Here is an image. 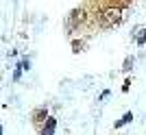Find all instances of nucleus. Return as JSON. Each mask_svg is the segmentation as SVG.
Here are the masks:
<instances>
[{
	"label": "nucleus",
	"instance_id": "nucleus-1",
	"mask_svg": "<svg viewBox=\"0 0 146 135\" xmlns=\"http://www.w3.org/2000/svg\"><path fill=\"white\" fill-rule=\"evenodd\" d=\"M120 20H122V9H118V7H109V9H105L103 15H100V22H103V26H107V28L120 24Z\"/></svg>",
	"mask_w": 146,
	"mask_h": 135
},
{
	"label": "nucleus",
	"instance_id": "nucleus-2",
	"mask_svg": "<svg viewBox=\"0 0 146 135\" xmlns=\"http://www.w3.org/2000/svg\"><path fill=\"white\" fill-rule=\"evenodd\" d=\"M55 120H52V118H48V122H46V129H44V133L42 135H52V133H55Z\"/></svg>",
	"mask_w": 146,
	"mask_h": 135
},
{
	"label": "nucleus",
	"instance_id": "nucleus-3",
	"mask_svg": "<svg viewBox=\"0 0 146 135\" xmlns=\"http://www.w3.org/2000/svg\"><path fill=\"white\" fill-rule=\"evenodd\" d=\"M131 120H133V116H131V113H127V116H124L120 122H118V126H122V124H127V122H131Z\"/></svg>",
	"mask_w": 146,
	"mask_h": 135
},
{
	"label": "nucleus",
	"instance_id": "nucleus-4",
	"mask_svg": "<svg viewBox=\"0 0 146 135\" xmlns=\"http://www.w3.org/2000/svg\"><path fill=\"white\" fill-rule=\"evenodd\" d=\"M42 118H46V109H39V111H35V120L39 122Z\"/></svg>",
	"mask_w": 146,
	"mask_h": 135
},
{
	"label": "nucleus",
	"instance_id": "nucleus-5",
	"mask_svg": "<svg viewBox=\"0 0 146 135\" xmlns=\"http://www.w3.org/2000/svg\"><path fill=\"white\" fill-rule=\"evenodd\" d=\"M0 135H2V126H0Z\"/></svg>",
	"mask_w": 146,
	"mask_h": 135
}]
</instances>
